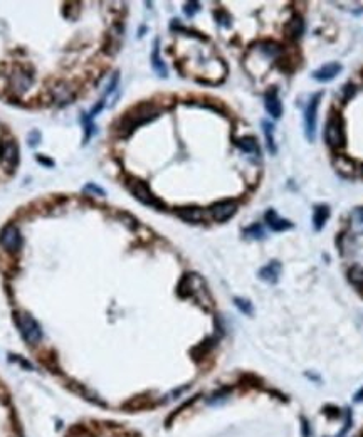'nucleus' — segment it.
Instances as JSON below:
<instances>
[{
  "instance_id": "obj_1",
  "label": "nucleus",
  "mask_w": 363,
  "mask_h": 437,
  "mask_svg": "<svg viewBox=\"0 0 363 437\" xmlns=\"http://www.w3.org/2000/svg\"><path fill=\"white\" fill-rule=\"evenodd\" d=\"M158 116H160V109L156 108L153 103H140L121 116L116 130L121 136H128L130 133H133L138 126L150 123V121H153Z\"/></svg>"
},
{
  "instance_id": "obj_2",
  "label": "nucleus",
  "mask_w": 363,
  "mask_h": 437,
  "mask_svg": "<svg viewBox=\"0 0 363 437\" xmlns=\"http://www.w3.org/2000/svg\"><path fill=\"white\" fill-rule=\"evenodd\" d=\"M325 141L331 150H341L346 145L345 121L338 113H331L325 125Z\"/></svg>"
},
{
  "instance_id": "obj_3",
  "label": "nucleus",
  "mask_w": 363,
  "mask_h": 437,
  "mask_svg": "<svg viewBox=\"0 0 363 437\" xmlns=\"http://www.w3.org/2000/svg\"><path fill=\"white\" fill-rule=\"evenodd\" d=\"M126 187H128V190L133 193V197L136 200H140L141 204L148 205V207H153V209H158V210L165 209V204H163L162 200L151 192V188L148 187V183L146 182L140 180V178H130V180L126 182Z\"/></svg>"
},
{
  "instance_id": "obj_4",
  "label": "nucleus",
  "mask_w": 363,
  "mask_h": 437,
  "mask_svg": "<svg viewBox=\"0 0 363 437\" xmlns=\"http://www.w3.org/2000/svg\"><path fill=\"white\" fill-rule=\"evenodd\" d=\"M15 323H17L20 335L29 345H37L42 338V330L39 323L27 313H15Z\"/></svg>"
},
{
  "instance_id": "obj_5",
  "label": "nucleus",
  "mask_w": 363,
  "mask_h": 437,
  "mask_svg": "<svg viewBox=\"0 0 363 437\" xmlns=\"http://www.w3.org/2000/svg\"><path fill=\"white\" fill-rule=\"evenodd\" d=\"M323 98V93H316L308 101V106L304 109V135L308 141H314L316 138V118H318V106Z\"/></svg>"
},
{
  "instance_id": "obj_6",
  "label": "nucleus",
  "mask_w": 363,
  "mask_h": 437,
  "mask_svg": "<svg viewBox=\"0 0 363 437\" xmlns=\"http://www.w3.org/2000/svg\"><path fill=\"white\" fill-rule=\"evenodd\" d=\"M0 165L7 172H14L19 165V145L14 140L0 141Z\"/></svg>"
},
{
  "instance_id": "obj_7",
  "label": "nucleus",
  "mask_w": 363,
  "mask_h": 437,
  "mask_svg": "<svg viewBox=\"0 0 363 437\" xmlns=\"http://www.w3.org/2000/svg\"><path fill=\"white\" fill-rule=\"evenodd\" d=\"M0 246L9 252H17L22 247V234L15 224H7L0 230Z\"/></svg>"
},
{
  "instance_id": "obj_8",
  "label": "nucleus",
  "mask_w": 363,
  "mask_h": 437,
  "mask_svg": "<svg viewBox=\"0 0 363 437\" xmlns=\"http://www.w3.org/2000/svg\"><path fill=\"white\" fill-rule=\"evenodd\" d=\"M237 207L239 205L235 200H220V202H215L210 207V214L217 222H225L230 217H234L235 212H237Z\"/></svg>"
},
{
  "instance_id": "obj_9",
  "label": "nucleus",
  "mask_w": 363,
  "mask_h": 437,
  "mask_svg": "<svg viewBox=\"0 0 363 437\" xmlns=\"http://www.w3.org/2000/svg\"><path fill=\"white\" fill-rule=\"evenodd\" d=\"M264 106H266V111L269 113L274 120L281 118L283 104H281L279 94H277L276 88H271V89H267V91H266V94H264Z\"/></svg>"
},
{
  "instance_id": "obj_10",
  "label": "nucleus",
  "mask_w": 363,
  "mask_h": 437,
  "mask_svg": "<svg viewBox=\"0 0 363 437\" xmlns=\"http://www.w3.org/2000/svg\"><path fill=\"white\" fill-rule=\"evenodd\" d=\"M341 69H343V67H341L340 62H328V64H325V66L319 67V69L314 71L311 76H313L314 81L328 83L331 80H335V77L341 72Z\"/></svg>"
},
{
  "instance_id": "obj_11",
  "label": "nucleus",
  "mask_w": 363,
  "mask_h": 437,
  "mask_svg": "<svg viewBox=\"0 0 363 437\" xmlns=\"http://www.w3.org/2000/svg\"><path fill=\"white\" fill-rule=\"evenodd\" d=\"M304 34V20L299 15H294L284 24V37L288 41H298Z\"/></svg>"
},
{
  "instance_id": "obj_12",
  "label": "nucleus",
  "mask_w": 363,
  "mask_h": 437,
  "mask_svg": "<svg viewBox=\"0 0 363 437\" xmlns=\"http://www.w3.org/2000/svg\"><path fill=\"white\" fill-rule=\"evenodd\" d=\"M264 220H266V224L269 225V229L274 230V232H284V230L293 229V222L279 217L274 209L267 210V212L264 214Z\"/></svg>"
},
{
  "instance_id": "obj_13",
  "label": "nucleus",
  "mask_w": 363,
  "mask_h": 437,
  "mask_svg": "<svg viewBox=\"0 0 363 437\" xmlns=\"http://www.w3.org/2000/svg\"><path fill=\"white\" fill-rule=\"evenodd\" d=\"M32 84V76L27 74L25 71L22 69H17L10 77V86H12V91H15L17 94H22L25 93L27 89L30 88Z\"/></svg>"
},
{
  "instance_id": "obj_14",
  "label": "nucleus",
  "mask_w": 363,
  "mask_h": 437,
  "mask_svg": "<svg viewBox=\"0 0 363 437\" xmlns=\"http://www.w3.org/2000/svg\"><path fill=\"white\" fill-rule=\"evenodd\" d=\"M177 215L185 222L197 224L204 219V210L200 207H180L175 210Z\"/></svg>"
},
{
  "instance_id": "obj_15",
  "label": "nucleus",
  "mask_w": 363,
  "mask_h": 437,
  "mask_svg": "<svg viewBox=\"0 0 363 437\" xmlns=\"http://www.w3.org/2000/svg\"><path fill=\"white\" fill-rule=\"evenodd\" d=\"M279 274H281V264L277 261H272L269 262L267 266H264L262 269L259 271V277L262 279V281L269 283V284H274L277 283V279H279Z\"/></svg>"
},
{
  "instance_id": "obj_16",
  "label": "nucleus",
  "mask_w": 363,
  "mask_h": 437,
  "mask_svg": "<svg viewBox=\"0 0 363 437\" xmlns=\"http://www.w3.org/2000/svg\"><path fill=\"white\" fill-rule=\"evenodd\" d=\"M151 67H153V71L160 77H167L168 76V69H167L165 62H163L162 57H160V41L158 39H155V42H153V52H151Z\"/></svg>"
},
{
  "instance_id": "obj_17",
  "label": "nucleus",
  "mask_w": 363,
  "mask_h": 437,
  "mask_svg": "<svg viewBox=\"0 0 363 437\" xmlns=\"http://www.w3.org/2000/svg\"><path fill=\"white\" fill-rule=\"evenodd\" d=\"M330 217V207L328 205H316L313 210V227L314 230H321L325 227L326 220Z\"/></svg>"
},
{
  "instance_id": "obj_18",
  "label": "nucleus",
  "mask_w": 363,
  "mask_h": 437,
  "mask_svg": "<svg viewBox=\"0 0 363 437\" xmlns=\"http://www.w3.org/2000/svg\"><path fill=\"white\" fill-rule=\"evenodd\" d=\"M333 165L336 168V172L341 173L343 177H350L351 173L355 172V163L353 160H350L348 156L345 155H338L336 158L333 160Z\"/></svg>"
},
{
  "instance_id": "obj_19",
  "label": "nucleus",
  "mask_w": 363,
  "mask_h": 437,
  "mask_svg": "<svg viewBox=\"0 0 363 437\" xmlns=\"http://www.w3.org/2000/svg\"><path fill=\"white\" fill-rule=\"evenodd\" d=\"M257 49H259L267 59H276V57H281V54H283V47L274 41L261 42V44L257 46Z\"/></svg>"
},
{
  "instance_id": "obj_20",
  "label": "nucleus",
  "mask_w": 363,
  "mask_h": 437,
  "mask_svg": "<svg viewBox=\"0 0 363 437\" xmlns=\"http://www.w3.org/2000/svg\"><path fill=\"white\" fill-rule=\"evenodd\" d=\"M262 131H264V136H266L267 150L271 151V155H276L277 146H276V141H274V126H272L269 121H262Z\"/></svg>"
},
{
  "instance_id": "obj_21",
  "label": "nucleus",
  "mask_w": 363,
  "mask_h": 437,
  "mask_svg": "<svg viewBox=\"0 0 363 437\" xmlns=\"http://www.w3.org/2000/svg\"><path fill=\"white\" fill-rule=\"evenodd\" d=\"M235 145H237L242 151H246V153H259L257 141L252 138V136H246V138L237 140V141H235Z\"/></svg>"
},
{
  "instance_id": "obj_22",
  "label": "nucleus",
  "mask_w": 363,
  "mask_h": 437,
  "mask_svg": "<svg viewBox=\"0 0 363 437\" xmlns=\"http://www.w3.org/2000/svg\"><path fill=\"white\" fill-rule=\"evenodd\" d=\"M350 222H351V229H353V232L363 234V207L355 209L353 212H351Z\"/></svg>"
},
{
  "instance_id": "obj_23",
  "label": "nucleus",
  "mask_w": 363,
  "mask_h": 437,
  "mask_svg": "<svg viewBox=\"0 0 363 437\" xmlns=\"http://www.w3.org/2000/svg\"><path fill=\"white\" fill-rule=\"evenodd\" d=\"M348 279H350V283L353 284V286H356V288H361V284H363V267L361 266H353L351 267V269L348 271Z\"/></svg>"
},
{
  "instance_id": "obj_24",
  "label": "nucleus",
  "mask_w": 363,
  "mask_h": 437,
  "mask_svg": "<svg viewBox=\"0 0 363 437\" xmlns=\"http://www.w3.org/2000/svg\"><path fill=\"white\" fill-rule=\"evenodd\" d=\"M244 235L249 239H264L266 232H264V229H262L261 224H252L247 229H244Z\"/></svg>"
},
{
  "instance_id": "obj_25",
  "label": "nucleus",
  "mask_w": 363,
  "mask_h": 437,
  "mask_svg": "<svg viewBox=\"0 0 363 437\" xmlns=\"http://www.w3.org/2000/svg\"><path fill=\"white\" fill-rule=\"evenodd\" d=\"M83 125H84V143H88L89 138L94 135V125H93V118H89V114H83Z\"/></svg>"
},
{
  "instance_id": "obj_26",
  "label": "nucleus",
  "mask_w": 363,
  "mask_h": 437,
  "mask_svg": "<svg viewBox=\"0 0 363 437\" xmlns=\"http://www.w3.org/2000/svg\"><path fill=\"white\" fill-rule=\"evenodd\" d=\"M235 306H237L244 314H252V304L247 301V299L235 298Z\"/></svg>"
},
{
  "instance_id": "obj_27",
  "label": "nucleus",
  "mask_w": 363,
  "mask_h": 437,
  "mask_svg": "<svg viewBox=\"0 0 363 437\" xmlns=\"http://www.w3.org/2000/svg\"><path fill=\"white\" fill-rule=\"evenodd\" d=\"M198 10H200V4L198 2H188L185 4V7H183V12H185V15H188V17H193Z\"/></svg>"
},
{
  "instance_id": "obj_28",
  "label": "nucleus",
  "mask_w": 363,
  "mask_h": 437,
  "mask_svg": "<svg viewBox=\"0 0 363 437\" xmlns=\"http://www.w3.org/2000/svg\"><path fill=\"white\" fill-rule=\"evenodd\" d=\"M229 390L227 388H224V390H220V392H215L214 395H212V399H209V402L210 404H217V402H222V400H225L227 399V395H229Z\"/></svg>"
},
{
  "instance_id": "obj_29",
  "label": "nucleus",
  "mask_w": 363,
  "mask_h": 437,
  "mask_svg": "<svg viewBox=\"0 0 363 437\" xmlns=\"http://www.w3.org/2000/svg\"><path fill=\"white\" fill-rule=\"evenodd\" d=\"M355 93H356V88L353 84H346L343 88V101H350V99L355 96Z\"/></svg>"
},
{
  "instance_id": "obj_30",
  "label": "nucleus",
  "mask_w": 363,
  "mask_h": 437,
  "mask_svg": "<svg viewBox=\"0 0 363 437\" xmlns=\"http://www.w3.org/2000/svg\"><path fill=\"white\" fill-rule=\"evenodd\" d=\"M27 141H29V146H35L41 143V133L37 130H32L27 136Z\"/></svg>"
},
{
  "instance_id": "obj_31",
  "label": "nucleus",
  "mask_w": 363,
  "mask_h": 437,
  "mask_svg": "<svg viewBox=\"0 0 363 437\" xmlns=\"http://www.w3.org/2000/svg\"><path fill=\"white\" fill-rule=\"evenodd\" d=\"M84 192H93L94 195H106V192L103 190V188H99L98 185H94V183H88L86 187H84Z\"/></svg>"
},
{
  "instance_id": "obj_32",
  "label": "nucleus",
  "mask_w": 363,
  "mask_h": 437,
  "mask_svg": "<svg viewBox=\"0 0 363 437\" xmlns=\"http://www.w3.org/2000/svg\"><path fill=\"white\" fill-rule=\"evenodd\" d=\"M119 217H121V219H125V220H126L125 224L128 225V227H131V229H135L136 225H138V224H136V219H135V217H131L130 214H119Z\"/></svg>"
},
{
  "instance_id": "obj_33",
  "label": "nucleus",
  "mask_w": 363,
  "mask_h": 437,
  "mask_svg": "<svg viewBox=\"0 0 363 437\" xmlns=\"http://www.w3.org/2000/svg\"><path fill=\"white\" fill-rule=\"evenodd\" d=\"M37 160H39L41 163H44V165H49V167H52V165H54V163H52V160H47V158H42V156H37Z\"/></svg>"
},
{
  "instance_id": "obj_34",
  "label": "nucleus",
  "mask_w": 363,
  "mask_h": 437,
  "mask_svg": "<svg viewBox=\"0 0 363 437\" xmlns=\"http://www.w3.org/2000/svg\"><path fill=\"white\" fill-rule=\"evenodd\" d=\"M303 434H304V437L309 435V432H308V424L304 422V420H303Z\"/></svg>"
},
{
  "instance_id": "obj_35",
  "label": "nucleus",
  "mask_w": 363,
  "mask_h": 437,
  "mask_svg": "<svg viewBox=\"0 0 363 437\" xmlns=\"http://www.w3.org/2000/svg\"><path fill=\"white\" fill-rule=\"evenodd\" d=\"M355 400H356V402H361V400H363V388H361V390H360L358 393H356Z\"/></svg>"
},
{
  "instance_id": "obj_36",
  "label": "nucleus",
  "mask_w": 363,
  "mask_h": 437,
  "mask_svg": "<svg viewBox=\"0 0 363 437\" xmlns=\"http://www.w3.org/2000/svg\"><path fill=\"white\" fill-rule=\"evenodd\" d=\"M360 291H361V294H363V284H361V288H360Z\"/></svg>"
},
{
  "instance_id": "obj_37",
  "label": "nucleus",
  "mask_w": 363,
  "mask_h": 437,
  "mask_svg": "<svg viewBox=\"0 0 363 437\" xmlns=\"http://www.w3.org/2000/svg\"><path fill=\"white\" fill-rule=\"evenodd\" d=\"M361 172H363V167H361Z\"/></svg>"
}]
</instances>
